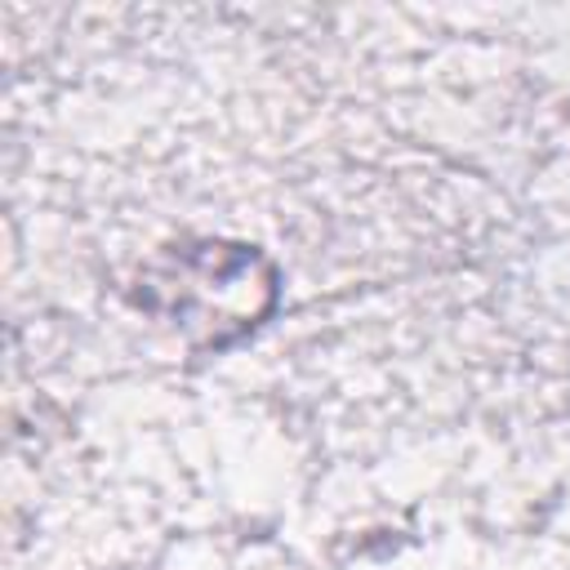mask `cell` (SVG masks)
Returning a JSON list of instances; mask_svg holds the SVG:
<instances>
[{
    "instance_id": "obj_1",
    "label": "cell",
    "mask_w": 570,
    "mask_h": 570,
    "mask_svg": "<svg viewBox=\"0 0 570 570\" xmlns=\"http://www.w3.org/2000/svg\"><path fill=\"white\" fill-rule=\"evenodd\" d=\"M281 294L276 263L245 240H183L142 263L134 303L178 330L196 352H218L245 338Z\"/></svg>"
}]
</instances>
